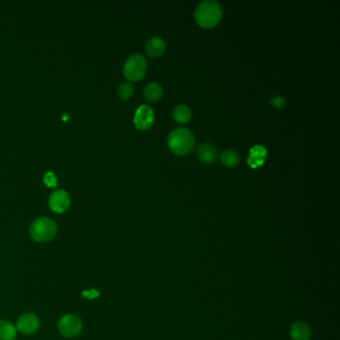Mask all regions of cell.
Returning a JSON list of instances; mask_svg holds the SVG:
<instances>
[{
	"instance_id": "cell-17",
	"label": "cell",
	"mask_w": 340,
	"mask_h": 340,
	"mask_svg": "<svg viewBox=\"0 0 340 340\" xmlns=\"http://www.w3.org/2000/svg\"><path fill=\"white\" fill-rule=\"evenodd\" d=\"M134 94V87L130 83H123L118 89V95L122 100L130 99Z\"/></svg>"
},
{
	"instance_id": "cell-1",
	"label": "cell",
	"mask_w": 340,
	"mask_h": 340,
	"mask_svg": "<svg viewBox=\"0 0 340 340\" xmlns=\"http://www.w3.org/2000/svg\"><path fill=\"white\" fill-rule=\"evenodd\" d=\"M223 17L222 6L215 0L200 2L194 10V19L202 28H213L219 24Z\"/></svg>"
},
{
	"instance_id": "cell-7",
	"label": "cell",
	"mask_w": 340,
	"mask_h": 340,
	"mask_svg": "<svg viewBox=\"0 0 340 340\" xmlns=\"http://www.w3.org/2000/svg\"><path fill=\"white\" fill-rule=\"evenodd\" d=\"M155 119V114L150 106L143 105L140 106L135 113L134 124L136 128L139 130H149Z\"/></svg>"
},
{
	"instance_id": "cell-20",
	"label": "cell",
	"mask_w": 340,
	"mask_h": 340,
	"mask_svg": "<svg viewBox=\"0 0 340 340\" xmlns=\"http://www.w3.org/2000/svg\"><path fill=\"white\" fill-rule=\"evenodd\" d=\"M99 295L98 293V291L96 290H90V291H85L83 292V296L86 297V298H89V299H93L95 297H97Z\"/></svg>"
},
{
	"instance_id": "cell-10",
	"label": "cell",
	"mask_w": 340,
	"mask_h": 340,
	"mask_svg": "<svg viewBox=\"0 0 340 340\" xmlns=\"http://www.w3.org/2000/svg\"><path fill=\"white\" fill-rule=\"evenodd\" d=\"M166 51V42L161 37H152L146 43V52L149 57L157 58Z\"/></svg>"
},
{
	"instance_id": "cell-4",
	"label": "cell",
	"mask_w": 340,
	"mask_h": 340,
	"mask_svg": "<svg viewBox=\"0 0 340 340\" xmlns=\"http://www.w3.org/2000/svg\"><path fill=\"white\" fill-rule=\"evenodd\" d=\"M147 60L141 54L131 55L124 65V75L130 81L141 80L147 72Z\"/></svg>"
},
{
	"instance_id": "cell-16",
	"label": "cell",
	"mask_w": 340,
	"mask_h": 340,
	"mask_svg": "<svg viewBox=\"0 0 340 340\" xmlns=\"http://www.w3.org/2000/svg\"><path fill=\"white\" fill-rule=\"evenodd\" d=\"M221 161L226 167L234 168L240 164L241 156L234 150H226L221 154Z\"/></svg>"
},
{
	"instance_id": "cell-15",
	"label": "cell",
	"mask_w": 340,
	"mask_h": 340,
	"mask_svg": "<svg viewBox=\"0 0 340 340\" xmlns=\"http://www.w3.org/2000/svg\"><path fill=\"white\" fill-rule=\"evenodd\" d=\"M17 329L9 321H0V340H16Z\"/></svg>"
},
{
	"instance_id": "cell-6",
	"label": "cell",
	"mask_w": 340,
	"mask_h": 340,
	"mask_svg": "<svg viewBox=\"0 0 340 340\" xmlns=\"http://www.w3.org/2000/svg\"><path fill=\"white\" fill-rule=\"evenodd\" d=\"M50 209L57 214L65 213L70 207V197L65 191L56 190L54 191L48 199Z\"/></svg>"
},
{
	"instance_id": "cell-13",
	"label": "cell",
	"mask_w": 340,
	"mask_h": 340,
	"mask_svg": "<svg viewBox=\"0 0 340 340\" xmlns=\"http://www.w3.org/2000/svg\"><path fill=\"white\" fill-rule=\"evenodd\" d=\"M291 335L293 340H309L310 328L303 322H296L291 329Z\"/></svg>"
},
{
	"instance_id": "cell-12",
	"label": "cell",
	"mask_w": 340,
	"mask_h": 340,
	"mask_svg": "<svg viewBox=\"0 0 340 340\" xmlns=\"http://www.w3.org/2000/svg\"><path fill=\"white\" fill-rule=\"evenodd\" d=\"M192 116V110L186 104H179L173 110V118L180 124H186L190 122Z\"/></svg>"
},
{
	"instance_id": "cell-18",
	"label": "cell",
	"mask_w": 340,
	"mask_h": 340,
	"mask_svg": "<svg viewBox=\"0 0 340 340\" xmlns=\"http://www.w3.org/2000/svg\"><path fill=\"white\" fill-rule=\"evenodd\" d=\"M44 183L47 187H50V188H53V187H56L57 184H58V179L56 178L55 174L52 173V172H48L45 174L44 176Z\"/></svg>"
},
{
	"instance_id": "cell-2",
	"label": "cell",
	"mask_w": 340,
	"mask_h": 340,
	"mask_svg": "<svg viewBox=\"0 0 340 340\" xmlns=\"http://www.w3.org/2000/svg\"><path fill=\"white\" fill-rule=\"evenodd\" d=\"M168 146L174 154L185 156L194 147V134L187 128H177L169 134Z\"/></svg>"
},
{
	"instance_id": "cell-8",
	"label": "cell",
	"mask_w": 340,
	"mask_h": 340,
	"mask_svg": "<svg viewBox=\"0 0 340 340\" xmlns=\"http://www.w3.org/2000/svg\"><path fill=\"white\" fill-rule=\"evenodd\" d=\"M39 325H40L39 319L35 314L24 313L18 318L16 329L20 331L22 334L30 335V334L35 333L38 330Z\"/></svg>"
},
{
	"instance_id": "cell-11",
	"label": "cell",
	"mask_w": 340,
	"mask_h": 340,
	"mask_svg": "<svg viewBox=\"0 0 340 340\" xmlns=\"http://www.w3.org/2000/svg\"><path fill=\"white\" fill-rule=\"evenodd\" d=\"M267 156V152L266 149L262 146H254L250 149L249 151V155L247 158V164L249 167L256 169L260 166L263 165L265 159Z\"/></svg>"
},
{
	"instance_id": "cell-14",
	"label": "cell",
	"mask_w": 340,
	"mask_h": 340,
	"mask_svg": "<svg viewBox=\"0 0 340 340\" xmlns=\"http://www.w3.org/2000/svg\"><path fill=\"white\" fill-rule=\"evenodd\" d=\"M144 96L148 102H157L163 96V87L156 82L149 83L144 90Z\"/></svg>"
},
{
	"instance_id": "cell-19",
	"label": "cell",
	"mask_w": 340,
	"mask_h": 340,
	"mask_svg": "<svg viewBox=\"0 0 340 340\" xmlns=\"http://www.w3.org/2000/svg\"><path fill=\"white\" fill-rule=\"evenodd\" d=\"M269 103L277 108H283L284 106H286L287 101L283 96H276L269 99Z\"/></svg>"
},
{
	"instance_id": "cell-3",
	"label": "cell",
	"mask_w": 340,
	"mask_h": 340,
	"mask_svg": "<svg viewBox=\"0 0 340 340\" xmlns=\"http://www.w3.org/2000/svg\"><path fill=\"white\" fill-rule=\"evenodd\" d=\"M57 233V226L51 219L42 217L35 220L29 229L32 240L37 243H46L51 241Z\"/></svg>"
},
{
	"instance_id": "cell-5",
	"label": "cell",
	"mask_w": 340,
	"mask_h": 340,
	"mask_svg": "<svg viewBox=\"0 0 340 340\" xmlns=\"http://www.w3.org/2000/svg\"><path fill=\"white\" fill-rule=\"evenodd\" d=\"M82 327L81 319L74 314H65L58 322L59 332L67 338L77 336L81 332Z\"/></svg>"
},
{
	"instance_id": "cell-9",
	"label": "cell",
	"mask_w": 340,
	"mask_h": 340,
	"mask_svg": "<svg viewBox=\"0 0 340 340\" xmlns=\"http://www.w3.org/2000/svg\"><path fill=\"white\" fill-rule=\"evenodd\" d=\"M196 157L202 163L211 164L216 161L218 157V152L215 146H213L212 144L201 143L196 148Z\"/></svg>"
}]
</instances>
